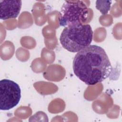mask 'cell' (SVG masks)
Here are the masks:
<instances>
[{
    "instance_id": "8992f818",
    "label": "cell",
    "mask_w": 122,
    "mask_h": 122,
    "mask_svg": "<svg viewBox=\"0 0 122 122\" xmlns=\"http://www.w3.org/2000/svg\"><path fill=\"white\" fill-rule=\"evenodd\" d=\"M111 3V0H97L96 8L102 14L104 15L107 14L110 10Z\"/></svg>"
},
{
    "instance_id": "5b68a950",
    "label": "cell",
    "mask_w": 122,
    "mask_h": 122,
    "mask_svg": "<svg viewBox=\"0 0 122 122\" xmlns=\"http://www.w3.org/2000/svg\"><path fill=\"white\" fill-rule=\"evenodd\" d=\"M22 6L21 0H0V19L5 20L16 18L19 15Z\"/></svg>"
},
{
    "instance_id": "6da1fadb",
    "label": "cell",
    "mask_w": 122,
    "mask_h": 122,
    "mask_svg": "<svg viewBox=\"0 0 122 122\" xmlns=\"http://www.w3.org/2000/svg\"><path fill=\"white\" fill-rule=\"evenodd\" d=\"M75 75L89 85L101 82L109 77L112 67L104 50L90 45L75 55L72 63Z\"/></svg>"
},
{
    "instance_id": "7a4b0ae2",
    "label": "cell",
    "mask_w": 122,
    "mask_h": 122,
    "mask_svg": "<svg viewBox=\"0 0 122 122\" xmlns=\"http://www.w3.org/2000/svg\"><path fill=\"white\" fill-rule=\"evenodd\" d=\"M92 37L93 31L90 25L76 23L64 28L60 41L68 51L78 52L90 45Z\"/></svg>"
},
{
    "instance_id": "3957f363",
    "label": "cell",
    "mask_w": 122,
    "mask_h": 122,
    "mask_svg": "<svg viewBox=\"0 0 122 122\" xmlns=\"http://www.w3.org/2000/svg\"><path fill=\"white\" fill-rule=\"evenodd\" d=\"M88 8L82 1H65L59 17L60 25L66 27L70 25L82 23L87 19Z\"/></svg>"
},
{
    "instance_id": "277c9868",
    "label": "cell",
    "mask_w": 122,
    "mask_h": 122,
    "mask_svg": "<svg viewBox=\"0 0 122 122\" xmlns=\"http://www.w3.org/2000/svg\"><path fill=\"white\" fill-rule=\"evenodd\" d=\"M21 98V90L15 81L2 79L0 81V109L7 111L12 109L19 103Z\"/></svg>"
}]
</instances>
